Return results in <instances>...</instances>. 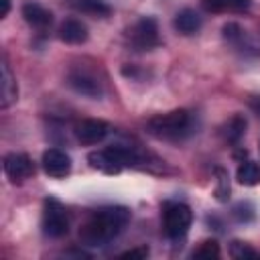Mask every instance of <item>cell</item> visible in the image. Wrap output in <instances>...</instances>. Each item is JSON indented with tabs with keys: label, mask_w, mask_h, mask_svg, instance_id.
Segmentation results:
<instances>
[{
	"label": "cell",
	"mask_w": 260,
	"mask_h": 260,
	"mask_svg": "<svg viewBox=\"0 0 260 260\" xmlns=\"http://www.w3.org/2000/svg\"><path fill=\"white\" fill-rule=\"evenodd\" d=\"M128 221H130V211L126 207H120V205L102 207L93 211L87 217V221L81 225L79 240L83 246H89V248L106 246L122 234Z\"/></svg>",
	"instance_id": "1"
},
{
	"label": "cell",
	"mask_w": 260,
	"mask_h": 260,
	"mask_svg": "<svg viewBox=\"0 0 260 260\" xmlns=\"http://www.w3.org/2000/svg\"><path fill=\"white\" fill-rule=\"evenodd\" d=\"M193 116L187 110H173L167 114H158L148 120L146 130L162 140H181L191 134Z\"/></svg>",
	"instance_id": "2"
},
{
	"label": "cell",
	"mask_w": 260,
	"mask_h": 260,
	"mask_svg": "<svg viewBox=\"0 0 260 260\" xmlns=\"http://www.w3.org/2000/svg\"><path fill=\"white\" fill-rule=\"evenodd\" d=\"M89 162H91V167H95V169H100L108 175H114V173H120L126 167L136 165L138 154H136L134 148H128V146H108V148L91 152Z\"/></svg>",
	"instance_id": "3"
},
{
	"label": "cell",
	"mask_w": 260,
	"mask_h": 260,
	"mask_svg": "<svg viewBox=\"0 0 260 260\" xmlns=\"http://www.w3.org/2000/svg\"><path fill=\"white\" fill-rule=\"evenodd\" d=\"M193 221V213L191 207L179 201H169L162 207V230L167 234V238L171 240H181Z\"/></svg>",
	"instance_id": "4"
},
{
	"label": "cell",
	"mask_w": 260,
	"mask_h": 260,
	"mask_svg": "<svg viewBox=\"0 0 260 260\" xmlns=\"http://www.w3.org/2000/svg\"><path fill=\"white\" fill-rule=\"evenodd\" d=\"M43 232L49 238H61L69 232V217L61 201L49 197L43 203Z\"/></svg>",
	"instance_id": "5"
},
{
	"label": "cell",
	"mask_w": 260,
	"mask_h": 260,
	"mask_svg": "<svg viewBox=\"0 0 260 260\" xmlns=\"http://www.w3.org/2000/svg\"><path fill=\"white\" fill-rule=\"evenodd\" d=\"M130 43L136 51H150L152 47L158 45V26L156 20L150 16L140 18L134 28L130 30Z\"/></svg>",
	"instance_id": "6"
},
{
	"label": "cell",
	"mask_w": 260,
	"mask_h": 260,
	"mask_svg": "<svg viewBox=\"0 0 260 260\" xmlns=\"http://www.w3.org/2000/svg\"><path fill=\"white\" fill-rule=\"evenodd\" d=\"M110 132V126L104 122V120H81L77 126H75V138L85 144V146H91V144H98L102 142Z\"/></svg>",
	"instance_id": "7"
},
{
	"label": "cell",
	"mask_w": 260,
	"mask_h": 260,
	"mask_svg": "<svg viewBox=\"0 0 260 260\" xmlns=\"http://www.w3.org/2000/svg\"><path fill=\"white\" fill-rule=\"evenodd\" d=\"M43 171L53 177V179H61V177H67L69 171H71V158L67 152L59 150V148H49L43 152Z\"/></svg>",
	"instance_id": "8"
},
{
	"label": "cell",
	"mask_w": 260,
	"mask_h": 260,
	"mask_svg": "<svg viewBox=\"0 0 260 260\" xmlns=\"http://www.w3.org/2000/svg\"><path fill=\"white\" fill-rule=\"evenodd\" d=\"M4 173L16 183L32 177L35 173V165L30 160V156L22 154V152H10L4 156Z\"/></svg>",
	"instance_id": "9"
},
{
	"label": "cell",
	"mask_w": 260,
	"mask_h": 260,
	"mask_svg": "<svg viewBox=\"0 0 260 260\" xmlns=\"http://www.w3.org/2000/svg\"><path fill=\"white\" fill-rule=\"evenodd\" d=\"M67 81H69V85H71L77 93H81V95H87V98H100V95H102V85H100V81H98L91 73H87V71H81V69L71 71L69 77H67Z\"/></svg>",
	"instance_id": "10"
},
{
	"label": "cell",
	"mask_w": 260,
	"mask_h": 260,
	"mask_svg": "<svg viewBox=\"0 0 260 260\" xmlns=\"http://www.w3.org/2000/svg\"><path fill=\"white\" fill-rule=\"evenodd\" d=\"M22 16H24V20L32 26V28H37V30H47L51 24H53V14H51V10H47L43 4H39V2H24L22 4Z\"/></svg>",
	"instance_id": "11"
},
{
	"label": "cell",
	"mask_w": 260,
	"mask_h": 260,
	"mask_svg": "<svg viewBox=\"0 0 260 260\" xmlns=\"http://www.w3.org/2000/svg\"><path fill=\"white\" fill-rule=\"evenodd\" d=\"M59 39L69 45H79L87 41V26L77 18H67L59 26Z\"/></svg>",
	"instance_id": "12"
},
{
	"label": "cell",
	"mask_w": 260,
	"mask_h": 260,
	"mask_svg": "<svg viewBox=\"0 0 260 260\" xmlns=\"http://www.w3.org/2000/svg\"><path fill=\"white\" fill-rule=\"evenodd\" d=\"M173 26L183 35H193V32H197L201 28V16L195 10L185 8V10L177 12V16L173 20Z\"/></svg>",
	"instance_id": "13"
},
{
	"label": "cell",
	"mask_w": 260,
	"mask_h": 260,
	"mask_svg": "<svg viewBox=\"0 0 260 260\" xmlns=\"http://www.w3.org/2000/svg\"><path fill=\"white\" fill-rule=\"evenodd\" d=\"M207 12H244L252 6V0H201Z\"/></svg>",
	"instance_id": "14"
},
{
	"label": "cell",
	"mask_w": 260,
	"mask_h": 260,
	"mask_svg": "<svg viewBox=\"0 0 260 260\" xmlns=\"http://www.w3.org/2000/svg\"><path fill=\"white\" fill-rule=\"evenodd\" d=\"M16 95H18L16 81H14V77H12L10 69H8V63L4 61L2 63V102H0V106L2 108H8L16 100Z\"/></svg>",
	"instance_id": "15"
},
{
	"label": "cell",
	"mask_w": 260,
	"mask_h": 260,
	"mask_svg": "<svg viewBox=\"0 0 260 260\" xmlns=\"http://www.w3.org/2000/svg\"><path fill=\"white\" fill-rule=\"evenodd\" d=\"M236 177H238V181H240L242 185H248V187L258 185V183H260V167H258L254 160H246V162H242V165L238 167Z\"/></svg>",
	"instance_id": "16"
},
{
	"label": "cell",
	"mask_w": 260,
	"mask_h": 260,
	"mask_svg": "<svg viewBox=\"0 0 260 260\" xmlns=\"http://www.w3.org/2000/svg\"><path fill=\"white\" fill-rule=\"evenodd\" d=\"M73 6L79 12L91 14V16H108L112 12V8L104 0H73Z\"/></svg>",
	"instance_id": "17"
},
{
	"label": "cell",
	"mask_w": 260,
	"mask_h": 260,
	"mask_svg": "<svg viewBox=\"0 0 260 260\" xmlns=\"http://www.w3.org/2000/svg\"><path fill=\"white\" fill-rule=\"evenodd\" d=\"M244 130H246V120H244L242 116H234V118L228 122L223 134H225L228 142H234V144H236V142L244 136Z\"/></svg>",
	"instance_id": "18"
},
{
	"label": "cell",
	"mask_w": 260,
	"mask_h": 260,
	"mask_svg": "<svg viewBox=\"0 0 260 260\" xmlns=\"http://www.w3.org/2000/svg\"><path fill=\"white\" fill-rule=\"evenodd\" d=\"M193 256H197V258H215V256H219V246H217V242H203L195 252H193Z\"/></svg>",
	"instance_id": "19"
},
{
	"label": "cell",
	"mask_w": 260,
	"mask_h": 260,
	"mask_svg": "<svg viewBox=\"0 0 260 260\" xmlns=\"http://www.w3.org/2000/svg\"><path fill=\"white\" fill-rule=\"evenodd\" d=\"M230 254L234 258H256V256H260L256 250H252L250 246H246L242 242H234L232 248H230Z\"/></svg>",
	"instance_id": "20"
},
{
	"label": "cell",
	"mask_w": 260,
	"mask_h": 260,
	"mask_svg": "<svg viewBox=\"0 0 260 260\" xmlns=\"http://www.w3.org/2000/svg\"><path fill=\"white\" fill-rule=\"evenodd\" d=\"M148 256V248H136V250H128L124 254H120V258H146Z\"/></svg>",
	"instance_id": "21"
},
{
	"label": "cell",
	"mask_w": 260,
	"mask_h": 260,
	"mask_svg": "<svg viewBox=\"0 0 260 260\" xmlns=\"http://www.w3.org/2000/svg\"><path fill=\"white\" fill-rule=\"evenodd\" d=\"M2 2V12H0V16L4 18L6 14H8V10H10V0H0Z\"/></svg>",
	"instance_id": "22"
}]
</instances>
